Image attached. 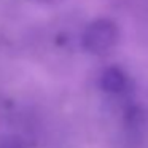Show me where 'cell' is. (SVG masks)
Wrapping results in <instances>:
<instances>
[{
    "mask_svg": "<svg viewBox=\"0 0 148 148\" xmlns=\"http://www.w3.org/2000/svg\"><path fill=\"white\" fill-rule=\"evenodd\" d=\"M118 40V26H116V23H113L112 19H107V18H100V19H96L91 24H88V27L83 32V37H81L83 48L94 56L108 54L116 46Z\"/></svg>",
    "mask_w": 148,
    "mask_h": 148,
    "instance_id": "1",
    "label": "cell"
},
{
    "mask_svg": "<svg viewBox=\"0 0 148 148\" xmlns=\"http://www.w3.org/2000/svg\"><path fill=\"white\" fill-rule=\"evenodd\" d=\"M99 84L105 92L108 94H119L126 89L127 86V75L124 73V70L116 65L103 69V72L100 73Z\"/></svg>",
    "mask_w": 148,
    "mask_h": 148,
    "instance_id": "2",
    "label": "cell"
},
{
    "mask_svg": "<svg viewBox=\"0 0 148 148\" xmlns=\"http://www.w3.org/2000/svg\"><path fill=\"white\" fill-rule=\"evenodd\" d=\"M0 148H26V145L16 135H3L0 137Z\"/></svg>",
    "mask_w": 148,
    "mask_h": 148,
    "instance_id": "3",
    "label": "cell"
},
{
    "mask_svg": "<svg viewBox=\"0 0 148 148\" xmlns=\"http://www.w3.org/2000/svg\"><path fill=\"white\" fill-rule=\"evenodd\" d=\"M37 2H42V3H54V2H59V0H37Z\"/></svg>",
    "mask_w": 148,
    "mask_h": 148,
    "instance_id": "4",
    "label": "cell"
}]
</instances>
